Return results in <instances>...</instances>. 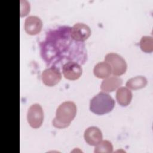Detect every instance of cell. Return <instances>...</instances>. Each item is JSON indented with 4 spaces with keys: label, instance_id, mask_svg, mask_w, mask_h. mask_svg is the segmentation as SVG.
Masks as SVG:
<instances>
[{
    "label": "cell",
    "instance_id": "6",
    "mask_svg": "<svg viewBox=\"0 0 153 153\" xmlns=\"http://www.w3.org/2000/svg\"><path fill=\"white\" fill-rule=\"evenodd\" d=\"M41 79L42 82L45 85L53 87L60 81L62 79V74L58 68L52 66L42 71Z\"/></svg>",
    "mask_w": 153,
    "mask_h": 153
},
{
    "label": "cell",
    "instance_id": "2",
    "mask_svg": "<svg viewBox=\"0 0 153 153\" xmlns=\"http://www.w3.org/2000/svg\"><path fill=\"white\" fill-rule=\"evenodd\" d=\"M76 114V106L72 101H65L57 108L53 125L57 128H64L69 126Z\"/></svg>",
    "mask_w": 153,
    "mask_h": 153
},
{
    "label": "cell",
    "instance_id": "16",
    "mask_svg": "<svg viewBox=\"0 0 153 153\" xmlns=\"http://www.w3.org/2000/svg\"><path fill=\"white\" fill-rule=\"evenodd\" d=\"M113 152V145L112 143L108 140H102L97 145L95 146L94 152L100 153V152H108L111 153Z\"/></svg>",
    "mask_w": 153,
    "mask_h": 153
},
{
    "label": "cell",
    "instance_id": "10",
    "mask_svg": "<svg viewBox=\"0 0 153 153\" xmlns=\"http://www.w3.org/2000/svg\"><path fill=\"white\" fill-rule=\"evenodd\" d=\"M84 138L89 145L96 146L102 140L103 134L97 127L90 126L84 131Z\"/></svg>",
    "mask_w": 153,
    "mask_h": 153
},
{
    "label": "cell",
    "instance_id": "12",
    "mask_svg": "<svg viewBox=\"0 0 153 153\" xmlns=\"http://www.w3.org/2000/svg\"><path fill=\"white\" fill-rule=\"evenodd\" d=\"M133 97V93L130 89L125 87H119L116 92V99L118 103L121 106H128Z\"/></svg>",
    "mask_w": 153,
    "mask_h": 153
},
{
    "label": "cell",
    "instance_id": "8",
    "mask_svg": "<svg viewBox=\"0 0 153 153\" xmlns=\"http://www.w3.org/2000/svg\"><path fill=\"white\" fill-rule=\"evenodd\" d=\"M62 72L65 78L69 80H76L82 75L81 66L74 61L68 62L62 66Z\"/></svg>",
    "mask_w": 153,
    "mask_h": 153
},
{
    "label": "cell",
    "instance_id": "7",
    "mask_svg": "<svg viewBox=\"0 0 153 153\" xmlns=\"http://www.w3.org/2000/svg\"><path fill=\"white\" fill-rule=\"evenodd\" d=\"M91 33L90 27L83 23H76L71 27V37L77 42H83L87 40Z\"/></svg>",
    "mask_w": 153,
    "mask_h": 153
},
{
    "label": "cell",
    "instance_id": "1",
    "mask_svg": "<svg viewBox=\"0 0 153 153\" xmlns=\"http://www.w3.org/2000/svg\"><path fill=\"white\" fill-rule=\"evenodd\" d=\"M70 30L69 26H60L46 33L40 47L41 56L47 65L56 67L59 63L64 65L66 61L85 63L87 60L85 45L74 40L71 37Z\"/></svg>",
    "mask_w": 153,
    "mask_h": 153
},
{
    "label": "cell",
    "instance_id": "5",
    "mask_svg": "<svg viewBox=\"0 0 153 153\" xmlns=\"http://www.w3.org/2000/svg\"><path fill=\"white\" fill-rule=\"evenodd\" d=\"M27 120L29 124L33 128H38L41 126L44 120V112L39 104L34 103L29 107Z\"/></svg>",
    "mask_w": 153,
    "mask_h": 153
},
{
    "label": "cell",
    "instance_id": "3",
    "mask_svg": "<svg viewBox=\"0 0 153 153\" xmlns=\"http://www.w3.org/2000/svg\"><path fill=\"white\" fill-rule=\"evenodd\" d=\"M114 99L108 93L100 91L90 101V110L97 115L110 112L115 106Z\"/></svg>",
    "mask_w": 153,
    "mask_h": 153
},
{
    "label": "cell",
    "instance_id": "13",
    "mask_svg": "<svg viewBox=\"0 0 153 153\" xmlns=\"http://www.w3.org/2000/svg\"><path fill=\"white\" fill-rule=\"evenodd\" d=\"M94 75L99 78L105 79L110 76L112 74V70L110 65L105 62L97 63L93 68Z\"/></svg>",
    "mask_w": 153,
    "mask_h": 153
},
{
    "label": "cell",
    "instance_id": "4",
    "mask_svg": "<svg viewBox=\"0 0 153 153\" xmlns=\"http://www.w3.org/2000/svg\"><path fill=\"white\" fill-rule=\"evenodd\" d=\"M105 61L111 66L112 74L120 76L124 74L127 68V65L124 59L115 53H108L105 57Z\"/></svg>",
    "mask_w": 153,
    "mask_h": 153
},
{
    "label": "cell",
    "instance_id": "14",
    "mask_svg": "<svg viewBox=\"0 0 153 153\" xmlns=\"http://www.w3.org/2000/svg\"><path fill=\"white\" fill-rule=\"evenodd\" d=\"M147 83L148 80L145 76L139 75L128 79L126 83V85L129 89L138 90L145 87Z\"/></svg>",
    "mask_w": 153,
    "mask_h": 153
},
{
    "label": "cell",
    "instance_id": "11",
    "mask_svg": "<svg viewBox=\"0 0 153 153\" xmlns=\"http://www.w3.org/2000/svg\"><path fill=\"white\" fill-rule=\"evenodd\" d=\"M123 84V80L117 76H109L105 78L101 84L100 89L102 91L106 93L112 92L117 90Z\"/></svg>",
    "mask_w": 153,
    "mask_h": 153
},
{
    "label": "cell",
    "instance_id": "9",
    "mask_svg": "<svg viewBox=\"0 0 153 153\" xmlns=\"http://www.w3.org/2000/svg\"><path fill=\"white\" fill-rule=\"evenodd\" d=\"M24 28L25 32L30 35L38 34L42 28V22L36 16H30L25 21Z\"/></svg>",
    "mask_w": 153,
    "mask_h": 153
},
{
    "label": "cell",
    "instance_id": "15",
    "mask_svg": "<svg viewBox=\"0 0 153 153\" xmlns=\"http://www.w3.org/2000/svg\"><path fill=\"white\" fill-rule=\"evenodd\" d=\"M141 50L145 53H152L153 51V38L150 36H143L139 42Z\"/></svg>",
    "mask_w": 153,
    "mask_h": 153
}]
</instances>
